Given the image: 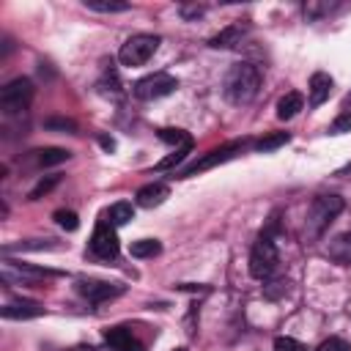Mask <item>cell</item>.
<instances>
[{
    "mask_svg": "<svg viewBox=\"0 0 351 351\" xmlns=\"http://www.w3.org/2000/svg\"><path fill=\"white\" fill-rule=\"evenodd\" d=\"M258 88H261V71L247 60L233 63L222 82V93L230 104H250L258 96Z\"/></svg>",
    "mask_w": 351,
    "mask_h": 351,
    "instance_id": "1",
    "label": "cell"
},
{
    "mask_svg": "<svg viewBox=\"0 0 351 351\" xmlns=\"http://www.w3.org/2000/svg\"><path fill=\"white\" fill-rule=\"evenodd\" d=\"M44 315V307L38 302H30V299H16V302H8L3 307V318H38Z\"/></svg>",
    "mask_w": 351,
    "mask_h": 351,
    "instance_id": "13",
    "label": "cell"
},
{
    "mask_svg": "<svg viewBox=\"0 0 351 351\" xmlns=\"http://www.w3.org/2000/svg\"><path fill=\"white\" fill-rule=\"evenodd\" d=\"M315 351H351V346H348L343 337H329V340H324Z\"/></svg>",
    "mask_w": 351,
    "mask_h": 351,
    "instance_id": "28",
    "label": "cell"
},
{
    "mask_svg": "<svg viewBox=\"0 0 351 351\" xmlns=\"http://www.w3.org/2000/svg\"><path fill=\"white\" fill-rule=\"evenodd\" d=\"M302 107H304V96L296 93V90H291V93H285V96L277 101V118H280V121H291Z\"/></svg>",
    "mask_w": 351,
    "mask_h": 351,
    "instance_id": "16",
    "label": "cell"
},
{
    "mask_svg": "<svg viewBox=\"0 0 351 351\" xmlns=\"http://www.w3.org/2000/svg\"><path fill=\"white\" fill-rule=\"evenodd\" d=\"M85 8L90 11H101V14H118V11H129V3H99V0H85Z\"/></svg>",
    "mask_w": 351,
    "mask_h": 351,
    "instance_id": "23",
    "label": "cell"
},
{
    "mask_svg": "<svg viewBox=\"0 0 351 351\" xmlns=\"http://www.w3.org/2000/svg\"><path fill=\"white\" fill-rule=\"evenodd\" d=\"M156 49H159V36H154V33H137V36H132V38H126V41L121 44L118 60H121L123 66L134 69V66L148 63Z\"/></svg>",
    "mask_w": 351,
    "mask_h": 351,
    "instance_id": "3",
    "label": "cell"
},
{
    "mask_svg": "<svg viewBox=\"0 0 351 351\" xmlns=\"http://www.w3.org/2000/svg\"><path fill=\"white\" fill-rule=\"evenodd\" d=\"M274 351H307L296 337H288V335H280L274 337Z\"/></svg>",
    "mask_w": 351,
    "mask_h": 351,
    "instance_id": "25",
    "label": "cell"
},
{
    "mask_svg": "<svg viewBox=\"0 0 351 351\" xmlns=\"http://www.w3.org/2000/svg\"><path fill=\"white\" fill-rule=\"evenodd\" d=\"M332 77L326 74V71H315L313 77H310V85H307V90H310V107H321L326 99H329V93H332Z\"/></svg>",
    "mask_w": 351,
    "mask_h": 351,
    "instance_id": "11",
    "label": "cell"
},
{
    "mask_svg": "<svg viewBox=\"0 0 351 351\" xmlns=\"http://www.w3.org/2000/svg\"><path fill=\"white\" fill-rule=\"evenodd\" d=\"M33 82L27 77H16L11 80L3 90H0V110L5 115H16L22 110H27V104L33 101Z\"/></svg>",
    "mask_w": 351,
    "mask_h": 351,
    "instance_id": "6",
    "label": "cell"
},
{
    "mask_svg": "<svg viewBox=\"0 0 351 351\" xmlns=\"http://www.w3.org/2000/svg\"><path fill=\"white\" fill-rule=\"evenodd\" d=\"M343 197L340 195H318L313 203H310V211H307V222H304V236L313 241L318 236H324V230L337 219V214L343 211Z\"/></svg>",
    "mask_w": 351,
    "mask_h": 351,
    "instance_id": "2",
    "label": "cell"
},
{
    "mask_svg": "<svg viewBox=\"0 0 351 351\" xmlns=\"http://www.w3.org/2000/svg\"><path fill=\"white\" fill-rule=\"evenodd\" d=\"M55 184H58V176H47V178H41V181L30 189V200H38V197H41V195H47Z\"/></svg>",
    "mask_w": 351,
    "mask_h": 351,
    "instance_id": "26",
    "label": "cell"
},
{
    "mask_svg": "<svg viewBox=\"0 0 351 351\" xmlns=\"http://www.w3.org/2000/svg\"><path fill=\"white\" fill-rule=\"evenodd\" d=\"M88 247H90V252H93L96 258H101V261H115V258H118V250H121V247H118V233H115V225H112L107 217L96 222Z\"/></svg>",
    "mask_w": 351,
    "mask_h": 351,
    "instance_id": "8",
    "label": "cell"
},
{
    "mask_svg": "<svg viewBox=\"0 0 351 351\" xmlns=\"http://www.w3.org/2000/svg\"><path fill=\"white\" fill-rule=\"evenodd\" d=\"M104 343L112 351H143V343L126 326H110V329H104Z\"/></svg>",
    "mask_w": 351,
    "mask_h": 351,
    "instance_id": "10",
    "label": "cell"
},
{
    "mask_svg": "<svg viewBox=\"0 0 351 351\" xmlns=\"http://www.w3.org/2000/svg\"><path fill=\"white\" fill-rule=\"evenodd\" d=\"M247 145H250V140H233V143H225V145H219V148H211L206 156H200L197 162H192V165H186L184 170H178L176 178H189V176H197V173H203V170H211V167H217V165H222V162L239 156Z\"/></svg>",
    "mask_w": 351,
    "mask_h": 351,
    "instance_id": "4",
    "label": "cell"
},
{
    "mask_svg": "<svg viewBox=\"0 0 351 351\" xmlns=\"http://www.w3.org/2000/svg\"><path fill=\"white\" fill-rule=\"evenodd\" d=\"M176 88H178V80H176L173 74H167V71H154V74L137 80L134 88H132V93H134L137 99H143V101H154V99L170 96Z\"/></svg>",
    "mask_w": 351,
    "mask_h": 351,
    "instance_id": "7",
    "label": "cell"
},
{
    "mask_svg": "<svg viewBox=\"0 0 351 351\" xmlns=\"http://www.w3.org/2000/svg\"><path fill=\"white\" fill-rule=\"evenodd\" d=\"M241 36H244V25H228L225 30H219L217 36L208 38V47H214V49H228V47L241 44Z\"/></svg>",
    "mask_w": 351,
    "mask_h": 351,
    "instance_id": "15",
    "label": "cell"
},
{
    "mask_svg": "<svg viewBox=\"0 0 351 351\" xmlns=\"http://www.w3.org/2000/svg\"><path fill=\"white\" fill-rule=\"evenodd\" d=\"M167 195H170L167 184H162V181L145 184V186H140V189H137V206H143V208H154V206L165 203V197H167Z\"/></svg>",
    "mask_w": 351,
    "mask_h": 351,
    "instance_id": "12",
    "label": "cell"
},
{
    "mask_svg": "<svg viewBox=\"0 0 351 351\" xmlns=\"http://www.w3.org/2000/svg\"><path fill=\"white\" fill-rule=\"evenodd\" d=\"M47 129H63V132H77V123L74 121H69V118H49L47 123H44Z\"/></svg>",
    "mask_w": 351,
    "mask_h": 351,
    "instance_id": "29",
    "label": "cell"
},
{
    "mask_svg": "<svg viewBox=\"0 0 351 351\" xmlns=\"http://www.w3.org/2000/svg\"><path fill=\"white\" fill-rule=\"evenodd\" d=\"M33 154H36V162H38L41 167L60 165V162H66V159L71 156L66 148H41V151H33Z\"/></svg>",
    "mask_w": 351,
    "mask_h": 351,
    "instance_id": "18",
    "label": "cell"
},
{
    "mask_svg": "<svg viewBox=\"0 0 351 351\" xmlns=\"http://www.w3.org/2000/svg\"><path fill=\"white\" fill-rule=\"evenodd\" d=\"M288 140H291V134H288V132H274V134L261 137V140L255 143V151H258V154H269V151H274V148L285 145Z\"/></svg>",
    "mask_w": 351,
    "mask_h": 351,
    "instance_id": "20",
    "label": "cell"
},
{
    "mask_svg": "<svg viewBox=\"0 0 351 351\" xmlns=\"http://www.w3.org/2000/svg\"><path fill=\"white\" fill-rule=\"evenodd\" d=\"M178 11H181V16H184L186 22H189V19H197V16H203V14H206V8H203V5H181Z\"/></svg>",
    "mask_w": 351,
    "mask_h": 351,
    "instance_id": "30",
    "label": "cell"
},
{
    "mask_svg": "<svg viewBox=\"0 0 351 351\" xmlns=\"http://www.w3.org/2000/svg\"><path fill=\"white\" fill-rule=\"evenodd\" d=\"M115 228L118 225H126V222H132L134 219V206L132 203H126V200H121V203H112L110 208H107V214H104Z\"/></svg>",
    "mask_w": 351,
    "mask_h": 351,
    "instance_id": "17",
    "label": "cell"
},
{
    "mask_svg": "<svg viewBox=\"0 0 351 351\" xmlns=\"http://www.w3.org/2000/svg\"><path fill=\"white\" fill-rule=\"evenodd\" d=\"M343 132H351V112H343L329 123V134H343Z\"/></svg>",
    "mask_w": 351,
    "mask_h": 351,
    "instance_id": "27",
    "label": "cell"
},
{
    "mask_svg": "<svg viewBox=\"0 0 351 351\" xmlns=\"http://www.w3.org/2000/svg\"><path fill=\"white\" fill-rule=\"evenodd\" d=\"M173 351H186V348H173Z\"/></svg>",
    "mask_w": 351,
    "mask_h": 351,
    "instance_id": "32",
    "label": "cell"
},
{
    "mask_svg": "<svg viewBox=\"0 0 351 351\" xmlns=\"http://www.w3.org/2000/svg\"><path fill=\"white\" fill-rule=\"evenodd\" d=\"M189 151H192V143H186V145L176 148V151H173L170 156H165L162 162H156V167H154V170L159 173V170H170V167H178V165H181V162H184V159L189 156Z\"/></svg>",
    "mask_w": 351,
    "mask_h": 351,
    "instance_id": "21",
    "label": "cell"
},
{
    "mask_svg": "<svg viewBox=\"0 0 351 351\" xmlns=\"http://www.w3.org/2000/svg\"><path fill=\"white\" fill-rule=\"evenodd\" d=\"M159 140L167 143V145H176V148L192 143V137H189L184 129H159Z\"/></svg>",
    "mask_w": 351,
    "mask_h": 351,
    "instance_id": "22",
    "label": "cell"
},
{
    "mask_svg": "<svg viewBox=\"0 0 351 351\" xmlns=\"http://www.w3.org/2000/svg\"><path fill=\"white\" fill-rule=\"evenodd\" d=\"M277 263H280V255L271 236H261L250 250V274L255 280H269L277 271Z\"/></svg>",
    "mask_w": 351,
    "mask_h": 351,
    "instance_id": "5",
    "label": "cell"
},
{
    "mask_svg": "<svg viewBox=\"0 0 351 351\" xmlns=\"http://www.w3.org/2000/svg\"><path fill=\"white\" fill-rule=\"evenodd\" d=\"M129 252H132V258H154L162 252V244L156 239H140V241H132Z\"/></svg>",
    "mask_w": 351,
    "mask_h": 351,
    "instance_id": "19",
    "label": "cell"
},
{
    "mask_svg": "<svg viewBox=\"0 0 351 351\" xmlns=\"http://www.w3.org/2000/svg\"><path fill=\"white\" fill-rule=\"evenodd\" d=\"M326 255H329L335 263L348 266V263H351V230H348V233L335 236V239L326 244Z\"/></svg>",
    "mask_w": 351,
    "mask_h": 351,
    "instance_id": "14",
    "label": "cell"
},
{
    "mask_svg": "<svg viewBox=\"0 0 351 351\" xmlns=\"http://www.w3.org/2000/svg\"><path fill=\"white\" fill-rule=\"evenodd\" d=\"M77 293L85 296L88 302L99 304V302H107V299H115L123 293V285L118 282H104V280H80L77 282Z\"/></svg>",
    "mask_w": 351,
    "mask_h": 351,
    "instance_id": "9",
    "label": "cell"
},
{
    "mask_svg": "<svg viewBox=\"0 0 351 351\" xmlns=\"http://www.w3.org/2000/svg\"><path fill=\"white\" fill-rule=\"evenodd\" d=\"M101 145H104V148H110V151H112V148H115V143H112V140H110V137H101Z\"/></svg>",
    "mask_w": 351,
    "mask_h": 351,
    "instance_id": "31",
    "label": "cell"
},
{
    "mask_svg": "<svg viewBox=\"0 0 351 351\" xmlns=\"http://www.w3.org/2000/svg\"><path fill=\"white\" fill-rule=\"evenodd\" d=\"M55 222H58L60 228H66V230H77V228H80V219H77V214H74V211H66V208L55 211Z\"/></svg>",
    "mask_w": 351,
    "mask_h": 351,
    "instance_id": "24",
    "label": "cell"
}]
</instances>
